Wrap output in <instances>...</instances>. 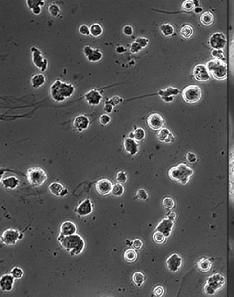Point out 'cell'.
I'll use <instances>...</instances> for the list:
<instances>
[{
    "instance_id": "13",
    "label": "cell",
    "mask_w": 234,
    "mask_h": 297,
    "mask_svg": "<svg viewBox=\"0 0 234 297\" xmlns=\"http://www.w3.org/2000/svg\"><path fill=\"white\" fill-rule=\"evenodd\" d=\"M229 197L234 204V147L231 150L229 164Z\"/></svg>"
},
{
    "instance_id": "42",
    "label": "cell",
    "mask_w": 234,
    "mask_h": 297,
    "mask_svg": "<svg viewBox=\"0 0 234 297\" xmlns=\"http://www.w3.org/2000/svg\"><path fill=\"white\" fill-rule=\"evenodd\" d=\"M10 274L14 277L15 279H16V280H19V279H21L22 278H23L24 272H23V270H22L21 268H20L18 267H13L12 270H11Z\"/></svg>"
},
{
    "instance_id": "32",
    "label": "cell",
    "mask_w": 234,
    "mask_h": 297,
    "mask_svg": "<svg viewBox=\"0 0 234 297\" xmlns=\"http://www.w3.org/2000/svg\"><path fill=\"white\" fill-rule=\"evenodd\" d=\"M103 33V28L98 23H94L90 26V34L93 37H99Z\"/></svg>"
},
{
    "instance_id": "59",
    "label": "cell",
    "mask_w": 234,
    "mask_h": 297,
    "mask_svg": "<svg viewBox=\"0 0 234 297\" xmlns=\"http://www.w3.org/2000/svg\"><path fill=\"white\" fill-rule=\"evenodd\" d=\"M167 217L169 218V219H170V220H174L176 218V214L173 212H170L169 214H168Z\"/></svg>"
},
{
    "instance_id": "50",
    "label": "cell",
    "mask_w": 234,
    "mask_h": 297,
    "mask_svg": "<svg viewBox=\"0 0 234 297\" xmlns=\"http://www.w3.org/2000/svg\"><path fill=\"white\" fill-rule=\"evenodd\" d=\"M135 41H136L142 48H145L146 46L148 45L149 42V40L147 38H145V37H138Z\"/></svg>"
},
{
    "instance_id": "46",
    "label": "cell",
    "mask_w": 234,
    "mask_h": 297,
    "mask_svg": "<svg viewBox=\"0 0 234 297\" xmlns=\"http://www.w3.org/2000/svg\"><path fill=\"white\" fill-rule=\"evenodd\" d=\"M194 2L191 1V0H186V1H185L182 4V9L183 10L186 11V12H191V11L194 10Z\"/></svg>"
},
{
    "instance_id": "18",
    "label": "cell",
    "mask_w": 234,
    "mask_h": 297,
    "mask_svg": "<svg viewBox=\"0 0 234 297\" xmlns=\"http://www.w3.org/2000/svg\"><path fill=\"white\" fill-rule=\"evenodd\" d=\"M102 95L97 89H91L85 94L84 99L89 105L97 106L102 100Z\"/></svg>"
},
{
    "instance_id": "61",
    "label": "cell",
    "mask_w": 234,
    "mask_h": 297,
    "mask_svg": "<svg viewBox=\"0 0 234 297\" xmlns=\"http://www.w3.org/2000/svg\"><path fill=\"white\" fill-rule=\"evenodd\" d=\"M128 137V138H131V139H134V134H133V132L129 133Z\"/></svg>"
},
{
    "instance_id": "2",
    "label": "cell",
    "mask_w": 234,
    "mask_h": 297,
    "mask_svg": "<svg viewBox=\"0 0 234 297\" xmlns=\"http://www.w3.org/2000/svg\"><path fill=\"white\" fill-rule=\"evenodd\" d=\"M75 92V86L71 84L56 80L50 86V96L57 102H64L67 98L71 97Z\"/></svg>"
},
{
    "instance_id": "56",
    "label": "cell",
    "mask_w": 234,
    "mask_h": 297,
    "mask_svg": "<svg viewBox=\"0 0 234 297\" xmlns=\"http://www.w3.org/2000/svg\"><path fill=\"white\" fill-rule=\"evenodd\" d=\"M113 108H114V106L112 104H111L110 103H108V102H105L104 104V110L107 113H110L112 112Z\"/></svg>"
},
{
    "instance_id": "52",
    "label": "cell",
    "mask_w": 234,
    "mask_h": 297,
    "mask_svg": "<svg viewBox=\"0 0 234 297\" xmlns=\"http://www.w3.org/2000/svg\"><path fill=\"white\" fill-rule=\"evenodd\" d=\"M122 99L121 97H118V96H115V97H113L112 98H110V99L108 100V101H106V102H108V103H110L111 104H112L113 106H115V105H117V104H119L121 103V102H122Z\"/></svg>"
},
{
    "instance_id": "34",
    "label": "cell",
    "mask_w": 234,
    "mask_h": 297,
    "mask_svg": "<svg viewBox=\"0 0 234 297\" xmlns=\"http://www.w3.org/2000/svg\"><path fill=\"white\" fill-rule=\"evenodd\" d=\"M48 12L54 17H58L61 15V9L57 4L52 3L48 7Z\"/></svg>"
},
{
    "instance_id": "31",
    "label": "cell",
    "mask_w": 234,
    "mask_h": 297,
    "mask_svg": "<svg viewBox=\"0 0 234 297\" xmlns=\"http://www.w3.org/2000/svg\"><path fill=\"white\" fill-rule=\"evenodd\" d=\"M194 34V29L191 25L189 24H184L180 30L181 36L185 39H189Z\"/></svg>"
},
{
    "instance_id": "44",
    "label": "cell",
    "mask_w": 234,
    "mask_h": 297,
    "mask_svg": "<svg viewBox=\"0 0 234 297\" xmlns=\"http://www.w3.org/2000/svg\"><path fill=\"white\" fill-rule=\"evenodd\" d=\"M127 180H128V176H127L126 172L120 171L117 172L116 176V180L117 183H120V184H123V183H126Z\"/></svg>"
},
{
    "instance_id": "53",
    "label": "cell",
    "mask_w": 234,
    "mask_h": 297,
    "mask_svg": "<svg viewBox=\"0 0 234 297\" xmlns=\"http://www.w3.org/2000/svg\"><path fill=\"white\" fill-rule=\"evenodd\" d=\"M132 246L135 250L141 249L143 246V241L141 239H135L132 241Z\"/></svg>"
},
{
    "instance_id": "47",
    "label": "cell",
    "mask_w": 234,
    "mask_h": 297,
    "mask_svg": "<svg viewBox=\"0 0 234 297\" xmlns=\"http://www.w3.org/2000/svg\"><path fill=\"white\" fill-rule=\"evenodd\" d=\"M78 32L83 36H89L90 35V27L86 24H83V25H80L78 28Z\"/></svg>"
},
{
    "instance_id": "23",
    "label": "cell",
    "mask_w": 234,
    "mask_h": 297,
    "mask_svg": "<svg viewBox=\"0 0 234 297\" xmlns=\"http://www.w3.org/2000/svg\"><path fill=\"white\" fill-rule=\"evenodd\" d=\"M76 231H77V227L73 222L67 220L60 225V233L65 236L76 234Z\"/></svg>"
},
{
    "instance_id": "54",
    "label": "cell",
    "mask_w": 234,
    "mask_h": 297,
    "mask_svg": "<svg viewBox=\"0 0 234 297\" xmlns=\"http://www.w3.org/2000/svg\"><path fill=\"white\" fill-rule=\"evenodd\" d=\"M122 32H123V34L126 35V36H130L133 34V28L132 26L131 25H125L123 28H122Z\"/></svg>"
},
{
    "instance_id": "5",
    "label": "cell",
    "mask_w": 234,
    "mask_h": 297,
    "mask_svg": "<svg viewBox=\"0 0 234 297\" xmlns=\"http://www.w3.org/2000/svg\"><path fill=\"white\" fill-rule=\"evenodd\" d=\"M226 283V278L220 273H215L207 278L204 286V292L207 295L213 296L223 289Z\"/></svg>"
},
{
    "instance_id": "26",
    "label": "cell",
    "mask_w": 234,
    "mask_h": 297,
    "mask_svg": "<svg viewBox=\"0 0 234 297\" xmlns=\"http://www.w3.org/2000/svg\"><path fill=\"white\" fill-rule=\"evenodd\" d=\"M1 185L4 189L13 190L20 185V180L15 176H9L1 179Z\"/></svg>"
},
{
    "instance_id": "10",
    "label": "cell",
    "mask_w": 234,
    "mask_h": 297,
    "mask_svg": "<svg viewBox=\"0 0 234 297\" xmlns=\"http://www.w3.org/2000/svg\"><path fill=\"white\" fill-rule=\"evenodd\" d=\"M227 40L226 37L223 33L216 32L212 35L209 39V44L214 49L222 50L226 47Z\"/></svg>"
},
{
    "instance_id": "41",
    "label": "cell",
    "mask_w": 234,
    "mask_h": 297,
    "mask_svg": "<svg viewBox=\"0 0 234 297\" xmlns=\"http://www.w3.org/2000/svg\"><path fill=\"white\" fill-rule=\"evenodd\" d=\"M163 205L164 208L167 209V210H170V209L174 208L175 202L172 198L165 197L163 201Z\"/></svg>"
},
{
    "instance_id": "7",
    "label": "cell",
    "mask_w": 234,
    "mask_h": 297,
    "mask_svg": "<svg viewBox=\"0 0 234 297\" xmlns=\"http://www.w3.org/2000/svg\"><path fill=\"white\" fill-rule=\"evenodd\" d=\"M202 89L195 85H190L186 87L182 91V97L186 102L193 104L198 102L202 98Z\"/></svg>"
},
{
    "instance_id": "3",
    "label": "cell",
    "mask_w": 234,
    "mask_h": 297,
    "mask_svg": "<svg viewBox=\"0 0 234 297\" xmlns=\"http://www.w3.org/2000/svg\"><path fill=\"white\" fill-rule=\"evenodd\" d=\"M194 172L193 169L186 164L181 163L170 168L168 171V176L171 180L185 185L189 182L190 178L194 175Z\"/></svg>"
},
{
    "instance_id": "38",
    "label": "cell",
    "mask_w": 234,
    "mask_h": 297,
    "mask_svg": "<svg viewBox=\"0 0 234 297\" xmlns=\"http://www.w3.org/2000/svg\"><path fill=\"white\" fill-rule=\"evenodd\" d=\"M152 239H153V241H154V243H156L157 244H162L165 241L166 236L163 234V233L156 231L154 233H153Z\"/></svg>"
},
{
    "instance_id": "40",
    "label": "cell",
    "mask_w": 234,
    "mask_h": 297,
    "mask_svg": "<svg viewBox=\"0 0 234 297\" xmlns=\"http://www.w3.org/2000/svg\"><path fill=\"white\" fill-rule=\"evenodd\" d=\"M26 4H27L28 8L30 10H32L33 9L37 7L44 5L45 1H42V0H28V1H26Z\"/></svg>"
},
{
    "instance_id": "45",
    "label": "cell",
    "mask_w": 234,
    "mask_h": 297,
    "mask_svg": "<svg viewBox=\"0 0 234 297\" xmlns=\"http://www.w3.org/2000/svg\"><path fill=\"white\" fill-rule=\"evenodd\" d=\"M136 196L139 200L141 201H146L149 198L148 193L145 189H139L136 192Z\"/></svg>"
},
{
    "instance_id": "25",
    "label": "cell",
    "mask_w": 234,
    "mask_h": 297,
    "mask_svg": "<svg viewBox=\"0 0 234 297\" xmlns=\"http://www.w3.org/2000/svg\"><path fill=\"white\" fill-rule=\"evenodd\" d=\"M157 138L163 143H172L175 141V136L172 133L166 128H163L157 134Z\"/></svg>"
},
{
    "instance_id": "51",
    "label": "cell",
    "mask_w": 234,
    "mask_h": 297,
    "mask_svg": "<svg viewBox=\"0 0 234 297\" xmlns=\"http://www.w3.org/2000/svg\"><path fill=\"white\" fill-rule=\"evenodd\" d=\"M164 293H165V289L162 286H157L153 290V294L158 297L163 296L164 295Z\"/></svg>"
},
{
    "instance_id": "36",
    "label": "cell",
    "mask_w": 234,
    "mask_h": 297,
    "mask_svg": "<svg viewBox=\"0 0 234 297\" xmlns=\"http://www.w3.org/2000/svg\"><path fill=\"white\" fill-rule=\"evenodd\" d=\"M145 280V276L141 272H136L133 275V281L137 286H141L144 283Z\"/></svg>"
},
{
    "instance_id": "57",
    "label": "cell",
    "mask_w": 234,
    "mask_h": 297,
    "mask_svg": "<svg viewBox=\"0 0 234 297\" xmlns=\"http://www.w3.org/2000/svg\"><path fill=\"white\" fill-rule=\"evenodd\" d=\"M116 52L119 54H122L126 52V49L123 47V46H119V47H117L116 48Z\"/></svg>"
},
{
    "instance_id": "24",
    "label": "cell",
    "mask_w": 234,
    "mask_h": 297,
    "mask_svg": "<svg viewBox=\"0 0 234 297\" xmlns=\"http://www.w3.org/2000/svg\"><path fill=\"white\" fill-rule=\"evenodd\" d=\"M123 147L126 152L131 156H134L139 152V144L134 139L126 138L124 139Z\"/></svg>"
},
{
    "instance_id": "60",
    "label": "cell",
    "mask_w": 234,
    "mask_h": 297,
    "mask_svg": "<svg viewBox=\"0 0 234 297\" xmlns=\"http://www.w3.org/2000/svg\"><path fill=\"white\" fill-rule=\"evenodd\" d=\"M194 11H195L196 13H200V12H202V7H197L195 8V10H194Z\"/></svg>"
},
{
    "instance_id": "27",
    "label": "cell",
    "mask_w": 234,
    "mask_h": 297,
    "mask_svg": "<svg viewBox=\"0 0 234 297\" xmlns=\"http://www.w3.org/2000/svg\"><path fill=\"white\" fill-rule=\"evenodd\" d=\"M48 189H49L50 193H51L52 195L56 196H61L65 188L62 183L58 182H52V183H50V185L48 186Z\"/></svg>"
},
{
    "instance_id": "48",
    "label": "cell",
    "mask_w": 234,
    "mask_h": 297,
    "mask_svg": "<svg viewBox=\"0 0 234 297\" xmlns=\"http://www.w3.org/2000/svg\"><path fill=\"white\" fill-rule=\"evenodd\" d=\"M111 122V117L108 114H103L99 117V123L102 126H106Z\"/></svg>"
},
{
    "instance_id": "16",
    "label": "cell",
    "mask_w": 234,
    "mask_h": 297,
    "mask_svg": "<svg viewBox=\"0 0 234 297\" xmlns=\"http://www.w3.org/2000/svg\"><path fill=\"white\" fill-rule=\"evenodd\" d=\"M174 227L173 220L169 219V218H164L160 222L157 224L155 228V230L159 232L163 233L165 235L166 238H168L171 234L172 229Z\"/></svg>"
},
{
    "instance_id": "14",
    "label": "cell",
    "mask_w": 234,
    "mask_h": 297,
    "mask_svg": "<svg viewBox=\"0 0 234 297\" xmlns=\"http://www.w3.org/2000/svg\"><path fill=\"white\" fill-rule=\"evenodd\" d=\"M193 74L194 78L198 81L204 82L210 79V74L207 68V66L203 64L196 65L193 70Z\"/></svg>"
},
{
    "instance_id": "20",
    "label": "cell",
    "mask_w": 234,
    "mask_h": 297,
    "mask_svg": "<svg viewBox=\"0 0 234 297\" xmlns=\"http://www.w3.org/2000/svg\"><path fill=\"white\" fill-rule=\"evenodd\" d=\"M179 92L180 91H179L178 89L175 88V87H167L165 89H160L158 91V95L164 102L169 103L174 99L175 96L178 95Z\"/></svg>"
},
{
    "instance_id": "22",
    "label": "cell",
    "mask_w": 234,
    "mask_h": 297,
    "mask_svg": "<svg viewBox=\"0 0 234 297\" xmlns=\"http://www.w3.org/2000/svg\"><path fill=\"white\" fill-rule=\"evenodd\" d=\"M90 121L89 117L84 115H80L76 117L73 121V126L78 131L83 132L88 129Z\"/></svg>"
},
{
    "instance_id": "21",
    "label": "cell",
    "mask_w": 234,
    "mask_h": 297,
    "mask_svg": "<svg viewBox=\"0 0 234 297\" xmlns=\"http://www.w3.org/2000/svg\"><path fill=\"white\" fill-rule=\"evenodd\" d=\"M15 283V278L11 274H4L0 278V288L4 292H10L12 290Z\"/></svg>"
},
{
    "instance_id": "49",
    "label": "cell",
    "mask_w": 234,
    "mask_h": 297,
    "mask_svg": "<svg viewBox=\"0 0 234 297\" xmlns=\"http://www.w3.org/2000/svg\"><path fill=\"white\" fill-rule=\"evenodd\" d=\"M142 49H143V48H142L135 41H134L132 43H131V47H130L131 52L133 54L138 53V52L141 51Z\"/></svg>"
},
{
    "instance_id": "6",
    "label": "cell",
    "mask_w": 234,
    "mask_h": 297,
    "mask_svg": "<svg viewBox=\"0 0 234 297\" xmlns=\"http://www.w3.org/2000/svg\"><path fill=\"white\" fill-rule=\"evenodd\" d=\"M28 183L34 187H40L47 180V175L41 167L29 168L26 172Z\"/></svg>"
},
{
    "instance_id": "37",
    "label": "cell",
    "mask_w": 234,
    "mask_h": 297,
    "mask_svg": "<svg viewBox=\"0 0 234 297\" xmlns=\"http://www.w3.org/2000/svg\"><path fill=\"white\" fill-rule=\"evenodd\" d=\"M124 191H125V189L123 185L120 184V183H117L113 185L112 192H111V193H112L113 196H117V197H120V196H122V194H124Z\"/></svg>"
},
{
    "instance_id": "1",
    "label": "cell",
    "mask_w": 234,
    "mask_h": 297,
    "mask_svg": "<svg viewBox=\"0 0 234 297\" xmlns=\"http://www.w3.org/2000/svg\"><path fill=\"white\" fill-rule=\"evenodd\" d=\"M57 241L64 249L71 256H77L83 252L85 248V241L78 234L65 236L60 234L57 237Z\"/></svg>"
},
{
    "instance_id": "17",
    "label": "cell",
    "mask_w": 234,
    "mask_h": 297,
    "mask_svg": "<svg viewBox=\"0 0 234 297\" xmlns=\"http://www.w3.org/2000/svg\"><path fill=\"white\" fill-rule=\"evenodd\" d=\"M182 265V258L176 253L172 254L167 257L166 260V266L167 269L172 272H176L180 269Z\"/></svg>"
},
{
    "instance_id": "12",
    "label": "cell",
    "mask_w": 234,
    "mask_h": 297,
    "mask_svg": "<svg viewBox=\"0 0 234 297\" xmlns=\"http://www.w3.org/2000/svg\"><path fill=\"white\" fill-rule=\"evenodd\" d=\"M84 53L87 60L91 62H99L103 57V54L99 49H94L89 45H86L84 47Z\"/></svg>"
},
{
    "instance_id": "35",
    "label": "cell",
    "mask_w": 234,
    "mask_h": 297,
    "mask_svg": "<svg viewBox=\"0 0 234 297\" xmlns=\"http://www.w3.org/2000/svg\"><path fill=\"white\" fill-rule=\"evenodd\" d=\"M160 30L165 36H170L173 34L174 28L170 24L165 23L160 25Z\"/></svg>"
},
{
    "instance_id": "28",
    "label": "cell",
    "mask_w": 234,
    "mask_h": 297,
    "mask_svg": "<svg viewBox=\"0 0 234 297\" xmlns=\"http://www.w3.org/2000/svg\"><path fill=\"white\" fill-rule=\"evenodd\" d=\"M45 76L41 73L36 74L30 78V84L34 89H39V87L42 86L45 84Z\"/></svg>"
},
{
    "instance_id": "33",
    "label": "cell",
    "mask_w": 234,
    "mask_h": 297,
    "mask_svg": "<svg viewBox=\"0 0 234 297\" xmlns=\"http://www.w3.org/2000/svg\"><path fill=\"white\" fill-rule=\"evenodd\" d=\"M201 23L204 25H210L214 21V16L211 12H205L201 15Z\"/></svg>"
},
{
    "instance_id": "15",
    "label": "cell",
    "mask_w": 234,
    "mask_h": 297,
    "mask_svg": "<svg viewBox=\"0 0 234 297\" xmlns=\"http://www.w3.org/2000/svg\"><path fill=\"white\" fill-rule=\"evenodd\" d=\"M147 124L152 130H159L163 128L165 124V120L158 113H153L148 117Z\"/></svg>"
},
{
    "instance_id": "30",
    "label": "cell",
    "mask_w": 234,
    "mask_h": 297,
    "mask_svg": "<svg viewBox=\"0 0 234 297\" xmlns=\"http://www.w3.org/2000/svg\"><path fill=\"white\" fill-rule=\"evenodd\" d=\"M123 257L125 260L128 263H133L137 259L138 254L134 249H128L124 252Z\"/></svg>"
},
{
    "instance_id": "19",
    "label": "cell",
    "mask_w": 234,
    "mask_h": 297,
    "mask_svg": "<svg viewBox=\"0 0 234 297\" xmlns=\"http://www.w3.org/2000/svg\"><path fill=\"white\" fill-rule=\"evenodd\" d=\"M112 183L106 178L101 179L96 183L97 191L102 196H106L110 194L112 192Z\"/></svg>"
},
{
    "instance_id": "43",
    "label": "cell",
    "mask_w": 234,
    "mask_h": 297,
    "mask_svg": "<svg viewBox=\"0 0 234 297\" xmlns=\"http://www.w3.org/2000/svg\"><path fill=\"white\" fill-rule=\"evenodd\" d=\"M212 54H213L214 57L217 59V60H222L223 61V62L226 60V56H225V53L223 50L214 49L213 50V52H212Z\"/></svg>"
},
{
    "instance_id": "29",
    "label": "cell",
    "mask_w": 234,
    "mask_h": 297,
    "mask_svg": "<svg viewBox=\"0 0 234 297\" xmlns=\"http://www.w3.org/2000/svg\"><path fill=\"white\" fill-rule=\"evenodd\" d=\"M198 269L203 272H207L210 270L212 267V263L207 258L201 259L197 263Z\"/></svg>"
},
{
    "instance_id": "9",
    "label": "cell",
    "mask_w": 234,
    "mask_h": 297,
    "mask_svg": "<svg viewBox=\"0 0 234 297\" xmlns=\"http://www.w3.org/2000/svg\"><path fill=\"white\" fill-rule=\"evenodd\" d=\"M30 52L32 54L33 63L41 72H44L47 69L48 61L44 57L42 52L36 47H32L30 48Z\"/></svg>"
},
{
    "instance_id": "11",
    "label": "cell",
    "mask_w": 234,
    "mask_h": 297,
    "mask_svg": "<svg viewBox=\"0 0 234 297\" xmlns=\"http://www.w3.org/2000/svg\"><path fill=\"white\" fill-rule=\"evenodd\" d=\"M93 212V204L90 199H85L75 209V212L80 217H86Z\"/></svg>"
},
{
    "instance_id": "8",
    "label": "cell",
    "mask_w": 234,
    "mask_h": 297,
    "mask_svg": "<svg viewBox=\"0 0 234 297\" xmlns=\"http://www.w3.org/2000/svg\"><path fill=\"white\" fill-rule=\"evenodd\" d=\"M23 234L19 232L16 229L8 228L2 233L1 241L5 245L12 246L17 244V242L23 239Z\"/></svg>"
},
{
    "instance_id": "58",
    "label": "cell",
    "mask_w": 234,
    "mask_h": 297,
    "mask_svg": "<svg viewBox=\"0 0 234 297\" xmlns=\"http://www.w3.org/2000/svg\"><path fill=\"white\" fill-rule=\"evenodd\" d=\"M31 11L34 15H38L41 12V7H35V8L33 9Z\"/></svg>"
},
{
    "instance_id": "4",
    "label": "cell",
    "mask_w": 234,
    "mask_h": 297,
    "mask_svg": "<svg viewBox=\"0 0 234 297\" xmlns=\"http://www.w3.org/2000/svg\"><path fill=\"white\" fill-rule=\"evenodd\" d=\"M206 66L209 74L216 80H225L228 76V67L223 61L214 59L207 62Z\"/></svg>"
},
{
    "instance_id": "55",
    "label": "cell",
    "mask_w": 234,
    "mask_h": 297,
    "mask_svg": "<svg viewBox=\"0 0 234 297\" xmlns=\"http://www.w3.org/2000/svg\"><path fill=\"white\" fill-rule=\"evenodd\" d=\"M186 159L189 162L191 163L195 162L197 160V157H196V154L193 152H188V154H186Z\"/></svg>"
},
{
    "instance_id": "39",
    "label": "cell",
    "mask_w": 234,
    "mask_h": 297,
    "mask_svg": "<svg viewBox=\"0 0 234 297\" xmlns=\"http://www.w3.org/2000/svg\"><path fill=\"white\" fill-rule=\"evenodd\" d=\"M134 134V139L136 141H141L144 140L146 136V133L144 128H137L133 131Z\"/></svg>"
}]
</instances>
